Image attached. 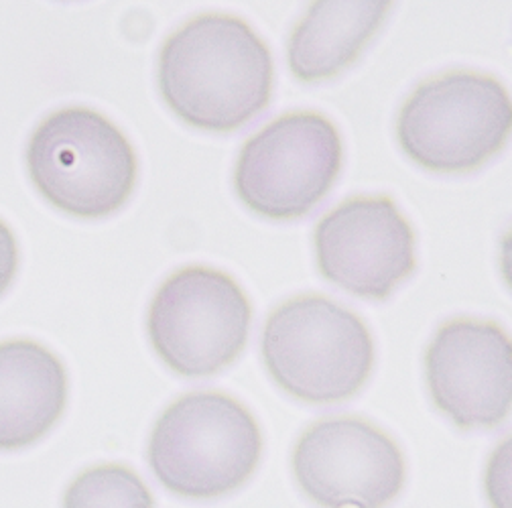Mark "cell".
<instances>
[{"label": "cell", "mask_w": 512, "mask_h": 508, "mask_svg": "<svg viewBox=\"0 0 512 508\" xmlns=\"http://www.w3.org/2000/svg\"><path fill=\"white\" fill-rule=\"evenodd\" d=\"M317 269L342 291L384 301L417 267L415 230L391 196H354L319 218Z\"/></svg>", "instance_id": "9"}, {"label": "cell", "mask_w": 512, "mask_h": 508, "mask_svg": "<svg viewBox=\"0 0 512 508\" xmlns=\"http://www.w3.org/2000/svg\"><path fill=\"white\" fill-rule=\"evenodd\" d=\"M252 324V303L224 271L189 265L157 289L147 332L157 356L179 376L206 378L238 360Z\"/></svg>", "instance_id": "7"}, {"label": "cell", "mask_w": 512, "mask_h": 508, "mask_svg": "<svg viewBox=\"0 0 512 508\" xmlns=\"http://www.w3.org/2000/svg\"><path fill=\"white\" fill-rule=\"evenodd\" d=\"M68 372L33 340L0 342V450H23L45 437L68 405Z\"/></svg>", "instance_id": "11"}, {"label": "cell", "mask_w": 512, "mask_h": 508, "mask_svg": "<svg viewBox=\"0 0 512 508\" xmlns=\"http://www.w3.org/2000/svg\"><path fill=\"white\" fill-rule=\"evenodd\" d=\"M261 352L275 383L309 405L356 397L374 366V340L362 317L319 293L295 295L269 313Z\"/></svg>", "instance_id": "2"}, {"label": "cell", "mask_w": 512, "mask_h": 508, "mask_svg": "<svg viewBox=\"0 0 512 508\" xmlns=\"http://www.w3.org/2000/svg\"><path fill=\"white\" fill-rule=\"evenodd\" d=\"M342 161L340 131L326 114L287 112L244 141L234 167V192L256 216L299 220L332 192Z\"/></svg>", "instance_id": "6"}, {"label": "cell", "mask_w": 512, "mask_h": 508, "mask_svg": "<svg viewBox=\"0 0 512 508\" xmlns=\"http://www.w3.org/2000/svg\"><path fill=\"white\" fill-rule=\"evenodd\" d=\"M433 405L456 427L494 429L512 403V346L494 322L456 317L437 328L425 350Z\"/></svg>", "instance_id": "10"}, {"label": "cell", "mask_w": 512, "mask_h": 508, "mask_svg": "<svg viewBox=\"0 0 512 508\" xmlns=\"http://www.w3.org/2000/svg\"><path fill=\"white\" fill-rule=\"evenodd\" d=\"M63 508H155V500L128 466L98 464L72 480L63 494Z\"/></svg>", "instance_id": "13"}, {"label": "cell", "mask_w": 512, "mask_h": 508, "mask_svg": "<svg viewBox=\"0 0 512 508\" xmlns=\"http://www.w3.org/2000/svg\"><path fill=\"white\" fill-rule=\"evenodd\" d=\"M291 468L301 492L322 508H387L407 478L397 441L356 415L311 423L295 443Z\"/></svg>", "instance_id": "8"}, {"label": "cell", "mask_w": 512, "mask_h": 508, "mask_svg": "<svg viewBox=\"0 0 512 508\" xmlns=\"http://www.w3.org/2000/svg\"><path fill=\"white\" fill-rule=\"evenodd\" d=\"M157 82L165 104L185 124L234 133L269 106L275 63L244 19L204 13L165 39Z\"/></svg>", "instance_id": "1"}, {"label": "cell", "mask_w": 512, "mask_h": 508, "mask_svg": "<svg viewBox=\"0 0 512 508\" xmlns=\"http://www.w3.org/2000/svg\"><path fill=\"white\" fill-rule=\"evenodd\" d=\"M263 458V433L234 397L194 391L175 399L155 421L149 464L175 496L212 500L242 488Z\"/></svg>", "instance_id": "3"}, {"label": "cell", "mask_w": 512, "mask_h": 508, "mask_svg": "<svg viewBox=\"0 0 512 508\" xmlns=\"http://www.w3.org/2000/svg\"><path fill=\"white\" fill-rule=\"evenodd\" d=\"M380 0H317L293 27L287 63L303 84L326 82L348 70L391 13Z\"/></svg>", "instance_id": "12"}, {"label": "cell", "mask_w": 512, "mask_h": 508, "mask_svg": "<svg viewBox=\"0 0 512 508\" xmlns=\"http://www.w3.org/2000/svg\"><path fill=\"white\" fill-rule=\"evenodd\" d=\"M512 106L502 82L472 70L423 80L397 116L403 153L431 173H472L498 155L510 137Z\"/></svg>", "instance_id": "5"}, {"label": "cell", "mask_w": 512, "mask_h": 508, "mask_svg": "<svg viewBox=\"0 0 512 508\" xmlns=\"http://www.w3.org/2000/svg\"><path fill=\"white\" fill-rule=\"evenodd\" d=\"M19 269V246L13 230L0 220V297L7 293Z\"/></svg>", "instance_id": "14"}, {"label": "cell", "mask_w": 512, "mask_h": 508, "mask_svg": "<svg viewBox=\"0 0 512 508\" xmlns=\"http://www.w3.org/2000/svg\"><path fill=\"white\" fill-rule=\"evenodd\" d=\"M29 177L55 210L80 220H100L131 200L139 159L118 126L86 106L45 116L27 145Z\"/></svg>", "instance_id": "4"}]
</instances>
